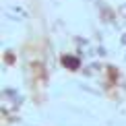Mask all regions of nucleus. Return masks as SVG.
Wrapping results in <instances>:
<instances>
[{
  "mask_svg": "<svg viewBox=\"0 0 126 126\" xmlns=\"http://www.w3.org/2000/svg\"><path fill=\"white\" fill-rule=\"evenodd\" d=\"M62 62H64V66H66V68H79V60H77V58H72V56H66Z\"/></svg>",
  "mask_w": 126,
  "mask_h": 126,
  "instance_id": "1",
  "label": "nucleus"
}]
</instances>
